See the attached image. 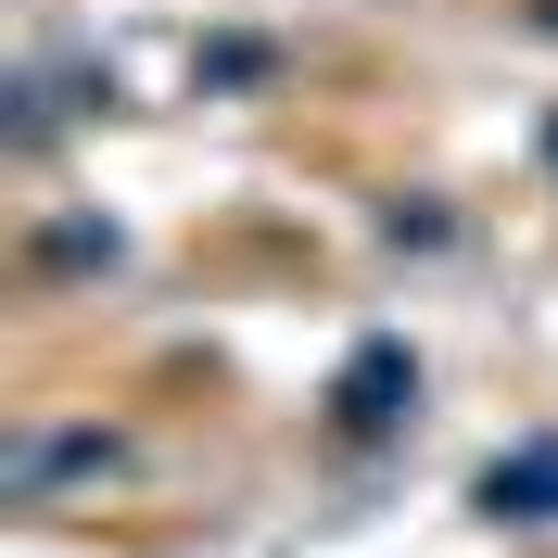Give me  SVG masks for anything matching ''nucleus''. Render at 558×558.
<instances>
[{"instance_id": "f257e3e1", "label": "nucleus", "mask_w": 558, "mask_h": 558, "mask_svg": "<svg viewBox=\"0 0 558 558\" xmlns=\"http://www.w3.org/2000/svg\"><path fill=\"white\" fill-rule=\"evenodd\" d=\"M495 508H508V521H558V445H521V457H495Z\"/></svg>"}, {"instance_id": "f03ea898", "label": "nucleus", "mask_w": 558, "mask_h": 558, "mask_svg": "<svg viewBox=\"0 0 558 558\" xmlns=\"http://www.w3.org/2000/svg\"><path fill=\"white\" fill-rule=\"evenodd\" d=\"M393 393H407V355H355V381H343V418H355V432H381V418H393Z\"/></svg>"}]
</instances>
